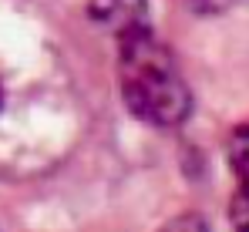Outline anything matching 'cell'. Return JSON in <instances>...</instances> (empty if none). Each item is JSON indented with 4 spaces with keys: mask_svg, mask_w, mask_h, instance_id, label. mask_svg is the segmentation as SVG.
<instances>
[{
    "mask_svg": "<svg viewBox=\"0 0 249 232\" xmlns=\"http://www.w3.org/2000/svg\"><path fill=\"white\" fill-rule=\"evenodd\" d=\"M236 3L239 0H189V7L199 14H222V10H232Z\"/></svg>",
    "mask_w": 249,
    "mask_h": 232,
    "instance_id": "cell-4",
    "label": "cell"
},
{
    "mask_svg": "<svg viewBox=\"0 0 249 232\" xmlns=\"http://www.w3.org/2000/svg\"><path fill=\"white\" fill-rule=\"evenodd\" d=\"M91 14H94L98 24L115 31V37H122L128 31H138V27H148L145 0H94Z\"/></svg>",
    "mask_w": 249,
    "mask_h": 232,
    "instance_id": "cell-2",
    "label": "cell"
},
{
    "mask_svg": "<svg viewBox=\"0 0 249 232\" xmlns=\"http://www.w3.org/2000/svg\"><path fill=\"white\" fill-rule=\"evenodd\" d=\"M162 232H209L206 219L202 215H196V212H189V215H178V219H172Z\"/></svg>",
    "mask_w": 249,
    "mask_h": 232,
    "instance_id": "cell-3",
    "label": "cell"
},
{
    "mask_svg": "<svg viewBox=\"0 0 249 232\" xmlns=\"http://www.w3.org/2000/svg\"><path fill=\"white\" fill-rule=\"evenodd\" d=\"M118 40V81L131 115L155 125L175 128L192 115V91L178 71L175 57L162 47L152 27L128 31Z\"/></svg>",
    "mask_w": 249,
    "mask_h": 232,
    "instance_id": "cell-1",
    "label": "cell"
}]
</instances>
